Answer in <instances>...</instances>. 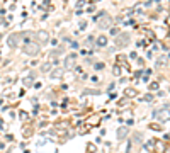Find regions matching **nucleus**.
Returning <instances> with one entry per match:
<instances>
[{"label":"nucleus","mask_w":170,"mask_h":153,"mask_svg":"<svg viewBox=\"0 0 170 153\" xmlns=\"http://www.w3.org/2000/svg\"><path fill=\"white\" fill-rule=\"evenodd\" d=\"M61 75H63V70H61V68H56V70H53V73H51L53 78H60Z\"/></svg>","instance_id":"obj_9"},{"label":"nucleus","mask_w":170,"mask_h":153,"mask_svg":"<svg viewBox=\"0 0 170 153\" xmlns=\"http://www.w3.org/2000/svg\"><path fill=\"white\" fill-rule=\"evenodd\" d=\"M17 38H19V34H12V36H9L7 43H9L10 48H16V46H17Z\"/></svg>","instance_id":"obj_7"},{"label":"nucleus","mask_w":170,"mask_h":153,"mask_svg":"<svg viewBox=\"0 0 170 153\" xmlns=\"http://www.w3.org/2000/svg\"><path fill=\"white\" fill-rule=\"evenodd\" d=\"M73 63H75V54H68V56L65 58V67L73 68Z\"/></svg>","instance_id":"obj_6"},{"label":"nucleus","mask_w":170,"mask_h":153,"mask_svg":"<svg viewBox=\"0 0 170 153\" xmlns=\"http://www.w3.org/2000/svg\"><path fill=\"white\" fill-rule=\"evenodd\" d=\"M128 133H129L128 128H126V126H121V128L117 129V138H119V140H124V138L128 136Z\"/></svg>","instance_id":"obj_5"},{"label":"nucleus","mask_w":170,"mask_h":153,"mask_svg":"<svg viewBox=\"0 0 170 153\" xmlns=\"http://www.w3.org/2000/svg\"><path fill=\"white\" fill-rule=\"evenodd\" d=\"M39 44H34V43H27L26 46H24V53L29 54V56H36V54H39Z\"/></svg>","instance_id":"obj_1"},{"label":"nucleus","mask_w":170,"mask_h":153,"mask_svg":"<svg viewBox=\"0 0 170 153\" xmlns=\"http://www.w3.org/2000/svg\"><path fill=\"white\" fill-rule=\"evenodd\" d=\"M111 24H113V19H111L109 16H106V14H104V16L99 19V27L100 29H107Z\"/></svg>","instance_id":"obj_4"},{"label":"nucleus","mask_w":170,"mask_h":153,"mask_svg":"<svg viewBox=\"0 0 170 153\" xmlns=\"http://www.w3.org/2000/svg\"><path fill=\"white\" fill-rule=\"evenodd\" d=\"M128 43H129V34H126V32L119 34L117 39H116V46H117V48H124Z\"/></svg>","instance_id":"obj_3"},{"label":"nucleus","mask_w":170,"mask_h":153,"mask_svg":"<svg viewBox=\"0 0 170 153\" xmlns=\"http://www.w3.org/2000/svg\"><path fill=\"white\" fill-rule=\"evenodd\" d=\"M38 39L41 43H46V41H48V32H46V31H39L38 32Z\"/></svg>","instance_id":"obj_8"},{"label":"nucleus","mask_w":170,"mask_h":153,"mask_svg":"<svg viewBox=\"0 0 170 153\" xmlns=\"http://www.w3.org/2000/svg\"><path fill=\"white\" fill-rule=\"evenodd\" d=\"M155 118L158 119V121H165V119L170 118V109L168 107H162L158 109V111H155Z\"/></svg>","instance_id":"obj_2"}]
</instances>
